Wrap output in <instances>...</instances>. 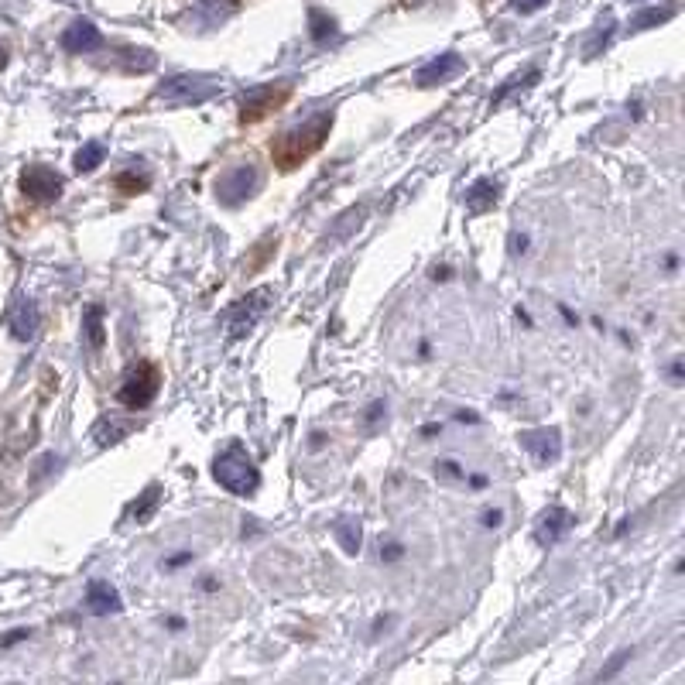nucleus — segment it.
<instances>
[{
    "mask_svg": "<svg viewBox=\"0 0 685 685\" xmlns=\"http://www.w3.org/2000/svg\"><path fill=\"white\" fill-rule=\"evenodd\" d=\"M329 127H333V110H322V114L309 117L305 124L292 127L271 144V155L281 168H295L302 165L305 158H312L322 148V141L329 137Z\"/></svg>",
    "mask_w": 685,
    "mask_h": 685,
    "instance_id": "obj_1",
    "label": "nucleus"
},
{
    "mask_svg": "<svg viewBox=\"0 0 685 685\" xmlns=\"http://www.w3.org/2000/svg\"><path fill=\"white\" fill-rule=\"evenodd\" d=\"M213 477L233 497H254L257 487H261V473H257L254 459L247 456V449L240 442H233V446H227L213 459Z\"/></svg>",
    "mask_w": 685,
    "mask_h": 685,
    "instance_id": "obj_2",
    "label": "nucleus"
},
{
    "mask_svg": "<svg viewBox=\"0 0 685 685\" xmlns=\"http://www.w3.org/2000/svg\"><path fill=\"white\" fill-rule=\"evenodd\" d=\"M220 93V79L213 76H192V72H179V76H168L165 83L158 86L155 96L165 100L168 107H199V103L213 100Z\"/></svg>",
    "mask_w": 685,
    "mask_h": 685,
    "instance_id": "obj_3",
    "label": "nucleus"
},
{
    "mask_svg": "<svg viewBox=\"0 0 685 685\" xmlns=\"http://www.w3.org/2000/svg\"><path fill=\"white\" fill-rule=\"evenodd\" d=\"M158 388H161V374L155 364H134L127 370L124 384H120V405L131 408V411H141L148 408L151 401L158 398Z\"/></svg>",
    "mask_w": 685,
    "mask_h": 685,
    "instance_id": "obj_4",
    "label": "nucleus"
},
{
    "mask_svg": "<svg viewBox=\"0 0 685 685\" xmlns=\"http://www.w3.org/2000/svg\"><path fill=\"white\" fill-rule=\"evenodd\" d=\"M292 96V83H264L240 96V124H257Z\"/></svg>",
    "mask_w": 685,
    "mask_h": 685,
    "instance_id": "obj_5",
    "label": "nucleus"
},
{
    "mask_svg": "<svg viewBox=\"0 0 685 685\" xmlns=\"http://www.w3.org/2000/svg\"><path fill=\"white\" fill-rule=\"evenodd\" d=\"M257 189H261V172H257L251 161H247V165L230 168V172H223L220 179H216V199L230 209L247 203Z\"/></svg>",
    "mask_w": 685,
    "mask_h": 685,
    "instance_id": "obj_6",
    "label": "nucleus"
},
{
    "mask_svg": "<svg viewBox=\"0 0 685 685\" xmlns=\"http://www.w3.org/2000/svg\"><path fill=\"white\" fill-rule=\"evenodd\" d=\"M21 192L28 199H35V203H55V199L62 196V189H66V182H62V175L55 172V168L48 165H28L21 172Z\"/></svg>",
    "mask_w": 685,
    "mask_h": 685,
    "instance_id": "obj_7",
    "label": "nucleus"
},
{
    "mask_svg": "<svg viewBox=\"0 0 685 685\" xmlns=\"http://www.w3.org/2000/svg\"><path fill=\"white\" fill-rule=\"evenodd\" d=\"M518 439H521V446H525L542 466H552V463H559V459H562V432L555 429V425H545V429H528V432H521Z\"/></svg>",
    "mask_w": 685,
    "mask_h": 685,
    "instance_id": "obj_8",
    "label": "nucleus"
},
{
    "mask_svg": "<svg viewBox=\"0 0 685 685\" xmlns=\"http://www.w3.org/2000/svg\"><path fill=\"white\" fill-rule=\"evenodd\" d=\"M459 72H466L463 55H459V52H442L439 59L425 62V66L415 72V83L422 86V90H429V86H442V83H449V79H456Z\"/></svg>",
    "mask_w": 685,
    "mask_h": 685,
    "instance_id": "obj_9",
    "label": "nucleus"
},
{
    "mask_svg": "<svg viewBox=\"0 0 685 685\" xmlns=\"http://www.w3.org/2000/svg\"><path fill=\"white\" fill-rule=\"evenodd\" d=\"M100 45H103V35L90 18H76L66 31H62V48L72 55H90Z\"/></svg>",
    "mask_w": 685,
    "mask_h": 685,
    "instance_id": "obj_10",
    "label": "nucleus"
},
{
    "mask_svg": "<svg viewBox=\"0 0 685 685\" xmlns=\"http://www.w3.org/2000/svg\"><path fill=\"white\" fill-rule=\"evenodd\" d=\"M86 610H90L93 617H110V614H120L124 603H120V593L107 583V579H93V583L86 586Z\"/></svg>",
    "mask_w": 685,
    "mask_h": 685,
    "instance_id": "obj_11",
    "label": "nucleus"
},
{
    "mask_svg": "<svg viewBox=\"0 0 685 685\" xmlns=\"http://www.w3.org/2000/svg\"><path fill=\"white\" fill-rule=\"evenodd\" d=\"M237 11H240L237 0H199V4L192 7L189 18L196 21L203 31H209V28H220V24H227Z\"/></svg>",
    "mask_w": 685,
    "mask_h": 685,
    "instance_id": "obj_12",
    "label": "nucleus"
},
{
    "mask_svg": "<svg viewBox=\"0 0 685 685\" xmlns=\"http://www.w3.org/2000/svg\"><path fill=\"white\" fill-rule=\"evenodd\" d=\"M572 528V514L566 511V507H548V511H542V518H538L535 525V542L538 545H555L562 535Z\"/></svg>",
    "mask_w": 685,
    "mask_h": 685,
    "instance_id": "obj_13",
    "label": "nucleus"
},
{
    "mask_svg": "<svg viewBox=\"0 0 685 685\" xmlns=\"http://www.w3.org/2000/svg\"><path fill=\"white\" fill-rule=\"evenodd\" d=\"M38 326H42L38 305L31 302V298H21L18 309H14V316H11V336H14V340H21V343H28V340H35Z\"/></svg>",
    "mask_w": 685,
    "mask_h": 685,
    "instance_id": "obj_14",
    "label": "nucleus"
},
{
    "mask_svg": "<svg viewBox=\"0 0 685 685\" xmlns=\"http://www.w3.org/2000/svg\"><path fill=\"white\" fill-rule=\"evenodd\" d=\"M264 295H268V292H254V295L240 298V305L230 312V329H233V336L247 333V329L254 326L257 316H261V312H264V302H261Z\"/></svg>",
    "mask_w": 685,
    "mask_h": 685,
    "instance_id": "obj_15",
    "label": "nucleus"
},
{
    "mask_svg": "<svg viewBox=\"0 0 685 685\" xmlns=\"http://www.w3.org/2000/svg\"><path fill=\"white\" fill-rule=\"evenodd\" d=\"M497 199H501V189H497L490 179H477L470 189H466V209H470V213H487Z\"/></svg>",
    "mask_w": 685,
    "mask_h": 685,
    "instance_id": "obj_16",
    "label": "nucleus"
},
{
    "mask_svg": "<svg viewBox=\"0 0 685 685\" xmlns=\"http://www.w3.org/2000/svg\"><path fill=\"white\" fill-rule=\"evenodd\" d=\"M333 535L346 555L360 552V538H364V528H360V518H336L333 521Z\"/></svg>",
    "mask_w": 685,
    "mask_h": 685,
    "instance_id": "obj_17",
    "label": "nucleus"
},
{
    "mask_svg": "<svg viewBox=\"0 0 685 685\" xmlns=\"http://www.w3.org/2000/svg\"><path fill=\"white\" fill-rule=\"evenodd\" d=\"M103 158H107V144H103V141H86L83 148L76 151V161H72V165H76L79 175H90V172H96V168L103 165Z\"/></svg>",
    "mask_w": 685,
    "mask_h": 685,
    "instance_id": "obj_18",
    "label": "nucleus"
},
{
    "mask_svg": "<svg viewBox=\"0 0 685 685\" xmlns=\"http://www.w3.org/2000/svg\"><path fill=\"white\" fill-rule=\"evenodd\" d=\"M83 329H86V340H90L93 350H100V346L107 343V329H103V305L100 302H93L90 309H86Z\"/></svg>",
    "mask_w": 685,
    "mask_h": 685,
    "instance_id": "obj_19",
    "label": "nucleus"
},
{
    "mask_svg": "<svg viewBox=\"0 0 685 685\" xmlns=\"http://www.w3.org/2000/svg\"><path fill=\"white\" fill-rule=\"evenodd\" d=\"M672 14H675V7H648V11L634 14V18H631V24H627V28H631V31L658 28V24L672 21Z\"/></svg>",
    "mask_w": 685,
    "mask_h": 685,
    "instance_id": "obj_20",
    "label": "nucleus"
},
{
    "mask_svg": "<svg viewBox=\"0 0 685 685\" xmlns=\"http://www.w3.org/2000/svg\"><path fill=\"white\" fill-rule=\"evenodd\" d=\"M336 18H329L326 11H319V7H312L309 11V35H312V42H326V38H333L336 35Z\"/></svg>",
    "mask_w": 685,
    "mask_h": 685,
    "instance_id": "obj_21",
    "label": "nucleus"
},
{
    "mask_svg": "<svg viewBox=\"0 0 685 685\" xmlns=\"http://www.w3.org/2000/svg\"><path fill=\"white\" fill-rule=\"evenodd\" d=\"M435 477L446 483H456V480H466V470L459 459H439V463H435Z\"/></svg>",
    "mask_w": 685,
    "mask_h": 685,
    "instance_id": "obj_22",
    "label": "nucleus"
},
{
    "mask_svg": "<svg viewBox=\"0 0 685 685\" xmlns=\"http://www.w3.org/2000/svg\"><path fill=\"white\" fill-rule=\"evenodd\" d=\"M155 504H158V487L151 483L148 490H144V501L141 504H134V518H137V525H144V521L151 518V511H155Z\"/></svg>",
    "mask_w": 685,
    "mask_h": 685,
    "instance_id": "obj_23",
    "label": "nucleus"
},
{
    "mask_svg": "<svg viewBox=\"0 0 685 685\" xmlns=\"http://www.w3.org/2000/svg\"><path fill=\"white\" fill-rule=\"evenodd\" d=\"M117 189H127V196H137L141 189H148V175H144V179H134L131 172L120 175V179H117Z\"/></svg>",
    "mask_w": 685,
    "mask_h": 685,
    "instance_id": "obj_24",
    "label": "nucleus"
},
{
    "mask_svg": "<svg viewBox=\"0 0 685 685\" xmlns=\"http://www.w3.org/2000/svg\"><path fill=\"white\" fill-rule=\"evenodd\" d=\"M627 658H631V651H617V655H614V662H610L607 668H603V672L596 675V679H610V675H617V672H620V665H624Z\"/></svg>",
    "mask_w": 685,
    "mask_h": 685,
    "instance_id": "obj_25",
    "label": "nucleus"
},
{
    "mask_svg": "<svg viewBox=\"0 0 685 685\" xmlns=\"http://www.w3.org/2000/svg\"><path fill=\"white\" fill-rule=\"evenodd\" d=\"M545 4H548V0H514V11H521V14H535V11H542Z\"/></svg>",
    "mask_w": 685,
    "mask_h": 685,
    "instance_id": "obj_26",
    "label": "nucleus"
},
{
    "mask_svg": "<svg viewBox=\"0 0 685 685\" xmlns=\"http://www.w3.org/2000/svg\"><path fill=\"white\" fill-rule=\"evenodd\" d=\"M384 415H388V405H384V401H374V405L367 408V425H377Z\"/></svg>",
    "mask_w": 685,
    "mask_h": 685,
    "instance_id": "obj_27",
    "label": "nucleus"
},
{
    "mask_svg": "<svg viewBox=\"0 0 685 685\" xmlns=\"http://www.w3.org/2000/svg\"><path fill=\"white\" fill-rule=\"evenodd\" d=\"M504 525V511L494 507V511H483V528H501Z\"/></svg>",
    "mask_w": 685,
    "mask_h": 685,
    "instance_id": "obj_28",
    "label": "nucleus"
},
{
    "mask_svg": "<svg viewBox=\"0 0 685 685\" xmlns=\"http://www.w3.org/2000/svg\"><path fill=\"white\" fill-rule=\"evenodd\" d=\"M24 638H31V631H28V627H18V631H14V634H7V638H0V648H11V644H18V641H24Z\"/></svg>",
    "mask_w": 685,
    "mask_h": 685,
    "instance_id": "obj_29",
    "label": "nucleus"
},
{
    "mask_svg": "<svg viewBox=\"0 0 685 685\" xmlns=\"http://www.w3.org/2000/svg\"><path fill=\"white\" fill-rule=\"evenodd\" d=\"M401 555H405V548H401L398 542H391L388 548H381V559H388V562H394V559H401Z\"/></svg>",
    "mask_w": 685,
    "mask_h": 685,
    "instance_id": "obj_30",
    "label": "nucleus"
},
{
    "mask_svg": "<svg viewBox=\"0 0 685 685\" xmlns=\"http://www.w3.org/2000/svg\"><path fill=\"white\" fill-rule=\"evenodd\" d=\"M511 244H514V254H528V237H525V233H521V237H514Z\"/></svg>",
    "mask_w": 685,
    "mask_h": 685,
    "instance_id": "obj_31",
    "label": "nucleus"
},
{
    "mask_svg": "<svg viewBox=\"0 0 685 685\" xmlns=\"http://www.w3.org/2000/svg\"><path fill=\"white\" fill-rule=\"evenodd\" d=\"M4 69H7V52L0 48V72H4Z\"/></svg>",
    "mask_w": 685,
    "mask_h": 685,
    "instance_id": "obj_32",
    "label": "nucleus"
}]
</instances>
